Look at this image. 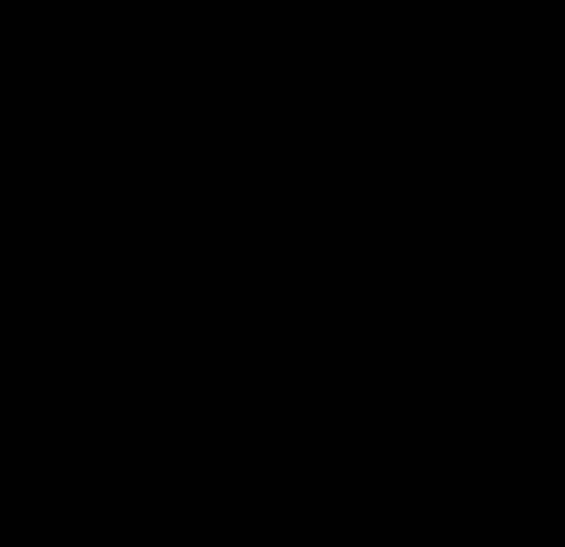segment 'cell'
<instances>
[]
</instances>
